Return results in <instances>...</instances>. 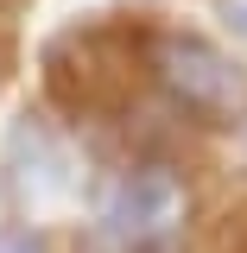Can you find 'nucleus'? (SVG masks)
<instances>
[{
	"instance_id": "obj_2",
	"label": "nucleus",
	"mask_w": 247,
	"mask_h": 253,
	"mask_svg": "<svg viewBox=\"0 0 247 253\" xmlns=\"http://www.w3.org/2000/svg\"><path fill=\"white\" fill-rule=\"evenodd\" d=\"M152 76H158V89L171 95V108L190 114V121H203V126L241 121V108H247L241 63L228 57L216 38H203V32H158Z\"/></svg>"
},
{
	"instance_id": "obj_5",
	"label": "nucleus",
	"mask_w": 247,
	"mask_h": 253,
	"mask_svg": "<svg viewBox=\"0 0 247 253\" xmlns=\"http://www.w3.org/2000/svg\"><path fill=\"white\" fill-rule=\"evenodd\" d=\"M216 13L228 19V32H241V38H247V0H216Z\"/></svg>"
},
{
	"instance_id": "obj_4",
	"label": "nucleus",
	"mask_w": 247,
	"mask_h": 253,
	"mask_svg": "<svg viewBox=\"0 0 247 253\" xmlns=\"http://www.w3.org/2000/svg\"><path fill=\"white\" fill-rule=\"evenodd\" d=\"M0 253H51V234L32 221H0Z\"/></svg>"
},
{
	"instance_id": "obj_1",
	"label": "nucleus",
	"mask_w": 247,
	"mask_h": 253,
	"mask_svg": "<svg viewBox=\"0 0 247 253\" xmlns=\"http://www.w3.org/2000/svg\"><path fill=\"white\" fill-rule=\"evenodd\" d=\"M190 177L165 158L121 165L95 190V234L114 253H171V241L190 228Z\"/></svg>"
},
{
	"instance_id": "obj_3",
	"label": "nucleus",
	"mask_w": 247,
	"mask_h": 253,
	"mask_svg": "<svg viewBox=\"0 0 247 253\" xmlns=\"http://www.w3.org/2000/svg\"><path fill=\"white\" fill-rule=\"evenodd\" d=\"M6 190L19 203V221H32V228L57 221L83 196V165H76L70 139L51 121L26 114V121L13 126V139H6Z\"/></svg>"
}]
</instances>
